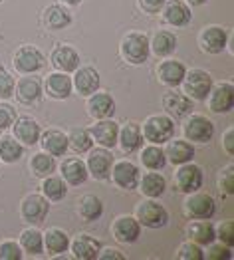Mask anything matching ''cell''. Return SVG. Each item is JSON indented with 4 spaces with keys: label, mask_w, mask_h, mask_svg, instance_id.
<instances>
[{
    "label": "cell",
    "mask_w": 234,
    "mask_h": 260,
    "mask_svg": "<svg viewBox=\"0 0 234 260\" xmlns=\"http://www.w3.org/2000/svg\"><path fill=\"white\" fill-rule=\"evenodd\" d=\"M119 52H121V58L129 64H145L151 52L149 38L141 32H129L123 36V40L119 44Z\"/></svg>",
    "instance_id": "obj_1"
},
{
    "label": "cell",
    "mask_w": 234,
    "mask_h": 260,
    "mask_svg": "<svg viewBox=\"0 0 234 260\" xmlns=\"http://www.w3.org/2000/svg\"><path fill=\"white\" fill-rule=\"evenodd\" d=\"M143 137L145 141L155 143V145H163L175 135V123L169 115H151L143 123Z\"/></svg>",
    "instance_id": "obj_2"
},
{
    "label": "cell",
    "mask_w": 234,
    "mask_h": 260,
    "mask_svg": "<svg viewBox=\"0 0 234 260\" xmlns=\"http://www.w3.org/2000/svg\"><path fill=\"white\" fill-rule=\"evenodd\" d=\"M181 84L185 89V95H189L191 100H196V102H205L213 89V78L205 70H191L185 74Z\"/></svg>",
    "instance_id": "obj_3"
},
{
    "label": "cell",
    "mask_w": 234,
    "mask_h": 260,
    "mask_svg": "<svg viewBox=\"0 0 234 260\" xmlns=\"http://www.w3.org/2000/svg\"><path fill=\"white\" fill-rule=\"evenodd\" d=\"M183 213L185 217L196 220V218H213L216 213V203L209 193H189V197L183 201Z\"/></svg>",
    "instance_id": "obj_4"
},
{
    "label": "cell",
    "mask_w": 234,
    "mask_h": 260,
    "mask_svg": "<svg viewBox=\"0 0 234 260\" xmlns=\"http://www.w3.org/2000/svg\"><path fill=\"white\" fill-rule=\"evenodd\" d=\"M135 218L139 220L141 226H147V229H161L169 222V213L163 205H159L157 201H143L137 205L135 209Z\"/></svg>",
    "instance_id": "obj_5"
},
{
    "label": "cell",
    "mask_w": 234,
    "mask_h": 260,
    "mask_svg": "<svg viewBox=\"0 0 234 260\" xmlns=\"http://www.w3.org/2000/svg\"><path fill=\"white\" fill-rule=\"evenodd\" d=\"M87 173L91 175L97 181H106L109 179L111 167H113V153L107 147H99V149H89V157H87Z\"/></svg>",
    "instance_id": "obj_6"
},
{
    "label": "cell",
    "mask_w": 234,
    "mask_h": 260,
    "mask_svg": "<svg viewBox=\"0 0 234 260\" xmlns=\"http://www.w3.org/2000/svg\"><path fill=\"white\" fill-rule=\"evenodd\" d=\"M175 185L181 193H194L203 187V169L194 163H183L179 165V171L175 173Z\"/></svg>",
    "instance_id": "obj_7"
},
{
    "label": "cell",
    "mask_w": 234,
    "mask_h": 260,
    "mask_svg": "<svg viewBox=\"0 0 234 260\" xmlns=\"http://www.w3.org/2000/svg\"><path fill=\"white\" fill-rule=\"evenodd\" d=\"M46 64L44 54L36 46H22L14 54V68L22 74H36Z\"/></svg>",
    "instance_id": "obj_8"
},
{
    "label": "cell",
    "mask_w": 234,
    "mask_h": 260,
    "mask_svg": "<svg viewBox=\"0 0 234 260\" xmlns=\"http://www.w3.org/2000/svg\"><path fill=\"white\" fill-rule=\"evenodd\" d=\"M187 123H185V137L189 141H194V143H207L211 141L214 135V125L213 121L205 115H187Z\"/></svg>",
    "instance_id": "obj_9"
},
{
    "label": "cell",
    "mask_w": 234,
    "mask_h": 260,
    "mask_svg": "<svg viewBox=\"0 0 234 260\" xmlns=\"http://www.w3.org/2000/svg\"><path fill=\"white\" fill-rule=\"evenodd\" d=\"M48 211H50V205L44 195H28L22 201L20 215L30 224H40L48 217Z\"/></svg>",
    "instance_id": "obj_10"
},
{
    "label": "cell",
    "mask_w": 234,
    "mask_h": 260,
    "mask_svg": "<svg viewBox=\"0 0 234 260\" xmlns=\"http://www.w3.org/2000/svg\"><path fill=\"white\" fill-rule=\"evenodd\" d=\"M200 48L203 52L207 54H222L226 44H228V32L222 28V26H207L203 32H200Z\"/></svg>",
    "instance_id": "obj_11"
},
{
    "label": "cell",
    "mask_w": 234,
    "mask_h": 260,
    "mask_svg": "<svg viewBox=\"0 0 234 260\" xmlns=\"http://www.w3.org/2000/svg\"><path fill=\"white\" fill-rule=\"evenodd\" d=\"M209 108L214 113H228L234 108V86L230 82H222L213 86L209 93Z\"/></svg>",
    "instance_id": "obj_12"
},
{
    "label": "cell",
    "mask_w": 234,
    "mask_h": 260,
    "mask_svg": "<svg viewBox=\"0 0 234 260\" xmlns=\"http://www.w3.org/2000/svg\"><path fill=\"white\" fill-rule=\"evenodd\" d=\"M89 135L95 143H99L102 147H115L117 145V135H119V123L113 121L111 117L107 119H97V123L89 129Z\"/></svg>",
    "instance_id": "obj_13"
},
{
    "label": "cell",
    "mask_w": 234,
    "mask_h": 260,
    "mask_svg": "<svg viewBox=\"0 0 234 260\" xmlns=\"http://www.w3.org/2000/svg\"><path fill=\"white\" fill-rule=\"evenodd\" d=\"M111 233H113V237H115L117 242H121V244H133L135 240L141 237V224H139L137 218L123 215V217L115 218V222L111 226Z\"/></svg>",
    "instance_id": "obj_14"
},
{
    "label": "cell",
    "mask_w": 234,
    "mask_h": 260,
    "mask_svg": "<svg viewBox=\"0 0 234 260\" xmlns=\"http://www.w3.org/2000/svg\"><path fill=\"white\" fill-rule=\"evenodd\" d=\"M50 62L58 72L70 74V72H76L80 68V54L68 44H58L50 56Z\"/></svg>",
    "instance_id": "obj_15"
},
{
    "label": "cell",
    "mask_w": 234,
    "mask_h": 260,
    "mask_svg": "<svg viewBox=\"0 0 234 260\" xmlns=\"http://www.w3.org/2000/svg\"><path fill=\"white\" fill-rule=\"evenodd\" d=\"M109 177L113 179V183L117 187H121L125 191H131L139 183V169L131 161H119V163H113Z\"/></svg>",
    "instance_id": "obj_16"
},
{
    "label": "cell",
    "mask_w": 234,
    "mask_h": 260,
    "mask_svg": "<svg viewBox=\"0 0 234 260\" xmlns=\"http://www.w3.org/2000/svg\"><path fill=\"white\" fill-rule=\"evenodd\" d=\"M72 86L76 87V91L80 95H91L93 91H97L99 87V74L95 68L91 66H84V68H78L76 70V76L72 80Z\"/></svg>",
    "instance_id": "obj_17"
},
{
    "label": "cell",
    "mask_w": 234,
    "mask_h": 260,
    "mask_svg": "<svg viewBox=\"0 0 234 260\" xmlns=\"http://www.w3.org/2000/svg\"><path fill=\"white\" fill-rule=\"evenodd\" d=\"M87 113L93 119H107L115 113V102L107 91H93L87 100Z\"/></svg>",
    "instance_id": "obj_18"
},
{
    "label": "cell",
    "mask_w": 234,
    "mask_h": 260,
    "mask_svg": "<svg viewBox=\"0 0 234 260\" xmlns=\"http://www.w3.org/2000/svg\"><path fill=\"white\" fill-rule=\"evenodd\" d=\"M12 131H14V137L22 141L24 145H36L38 139H40V125L36 119L24 115V117H16L14 123H12Z\"/></svg>",
    "instance_id": "obj_19"
},
{
    "label": "cell",
    "mask_w": 234,
    "mask_h": 260,
    "mask_svg": "<svg viewBox=\"0 0 234 260\" xmlns=\"http://www.w3.org/2000/svg\"><path fill=\"white\" fill-rule=\"evenodd\" d=\"M46 93L54 100H68L72 95V78L65 72H54L46 78Z\"/></svg>",
    "instance_id": "obj_20"
},
{
    "label": "cell",
    "mask_w": 234,
    "mask_h": 260,
    "mask_svg": "<svg viewBox=\"0 0 234 260\" xmlns=\"http://www.w3.org/2000/svg\"><path fill=\"white\" fill-rule=\"evenodd\" d=\"M163 108L165 111L173 115L175 119H183L187 115H191L192 111V100L185 93H175V91H169L163 95Z\"/></svg>",
    "instance_id": "obj_21"
},
{
    "label": "cell",
    "mask_w": 234,
    "mask_h": 260,
    "mask_svg": "<svg viewBox=\"0 0 234 260\" xmlns=\"http://www.w3.org/2000/svg\"><path fill=\"white\" fill-rule=\"evenodd\" d=\"M163 18L171 26L181 28V26H187L192 20V14H191V8L185 2L171 0V2H165V6H163Z\"/></svg>",
    "instance_id": "obj_22"
},
{
    "label": "cell",
    "mask_w": 234,
    "mask_h": 260,
    "mask_svg": "<svg viewBox=\"0 0 234 260\" xmlns=\"http://www.w3.org/2000/svg\"><path fill=\"white\" fill-rule=\"evenodd\" d=\"M40 145L46 153L52 157H62L68 151V135L60 129H48L40 133Z\"/></svg>",
    "instance_id": "obj_23"
},
{
    "label": "cell",
    "mask_w": 234,
    "mask_h": 260,
    "mask_svg": "<svg viewBox=\"0 0 234 260\" xmlns=\"http://www.w3.org/2000/svg\"><path fill=\"white\" fill-rule=\"evenodd\" d=\"M70 248H72V252H74V256L80 260H93L97 258V254H99V250H102V244H99V240H95L91 235H80V237H76L74 242H70Z\"/></svg>",
    "instance_id": "obj_24"
},
{
    "label": "cell",
    "mask_w": 234,
    "mask_h": 260,
    "mask_svg": "<svg viewBox=\"0 0 234 260\" xmlns=\"http://www.w3.org/2000/svg\"><path fill=\"white\" fill-rule=\"evenodd\" d=\"M185 74H187V68L181 64V62H177V60H165V62H161L159 68H157L159 80L169 87L181 86Z\"/></svg>",
    "instance_id": "obj_25"
},
{
    "label": "cell",
    "mask_w": 234,
    "mask_h": 260,
    "mask_svg": "<svg viewBox=\"0 0 234 260\" xmlns=\"http://www.w3.org/2000/svg\"><path fill=\"white\" fill-rule=\"evenodd\" d=\"M60 169H62V179H64L68 185H74V187L84 185L85 181H87V177H89L85 163L82 159H78V157L65 159Z\"/></svg>",
    "instance_id": "obj_26"
},
{
    "label": "cell",
    "mask_w": 234,
    "mask_h": 260,
    "mask_svg": "<svg viewBox=\"0 0 234 260\" xmlns=\"http://www.w3.org/2000/svg\"><path fill=\"white\" fill-rule=\"evenodd\" d=\"M163 151H165L167 161H171L173 165L189 163V161H192V157H194V147H192L189 141H185V139H175V141L169 139V145Z\"/></svg>",
    "instance_id": "obj_27"
},
{
    "label": "cell",
    "mask_w": 234,
    "mask_h": 260,
    "mask_svg": "<svg viewBox=\"0 0 234 260\" xmlns=\"http://www.w3.org/2000/svg\"><path fill=\"white\" fill-rule=\"evenodd\" d=\"M42 22L48 30H64L72 24V14L60 4H52L44 10Z\"/></svg>",
    "instance_id": "obj_28"
},
{
    "label": "cell",
    "mask_w": 234,
    "mask_h": 260,
    "mask_svg": "<svg viewBox=\"0 0 234 260\" xmlns=\"http://www.w3.org/2000/svg\"><path fill=\"white\" fill-rule=\"evenodd\" d=\"M189 237L192 242H196L198 246H209L216 239V231H214L211 218H196L189 226Z\"/></svg>",
    "instance_id": "obj_29"
},
{
    "label": "cell",
    "mask_w": 234,
    "mask_h": 260,
    "mask_svg": "<svg viewBox=\"0 0 234 260\" xmlns=\"http://www.w3.org/2000/svg\"><path fill=\"white\" fill-rule=\"evenodd\" d=\"M117 143L121 145V149L125 153H133L137 151L141 145H143V133H141V127L137 123H127L119 129V135H117Z\"/></svg>",
    "instance_id": "obj_30"
},
{
    "label": "cell",
    "mask_w": 234,
    "mask_h": 260,
    "mask_svg": "<svg viewBox=\"0 0 234 260\" xmlns=\"http://www.w3.org/2000/svg\"><path fill=\"white\" fill-rule=\"evenodd\" d=\"M14 91H16V95H18V100H20L22 104H34L42 95V84H40L38 78L26 76V78H22L20 82L16 84Z\"/></svg>",
    "instance_id": "obj_31"
},
{
    "label": "cell",
    "mask_w": 234,
    "mask_h": 260,
    "mask_svg": "<svg viewBox=\"0 0 234 260\" xmlns=\"http://www.w3.org/2000/svg\"><path fill=\"white\" fill-rule=\"evenodd\" d=\"M149 48L153 50L155 56L159 58H167L171 56L175 50H177V36L173 32H167V30H161L153 36V40L149 42Z\"/></svg>",
    "instance_id": "obj_32"
},
{
    "label": "cell",
    "mask_w": 234,
    "mask_h": 260,
    "mask_svg": "<svg viewBox=\"0 0 234 260\" xmlns=\"http://www.w3.org/2000/svg\"><path fill=\"white\" fill-rule=\"evenodd\" d=\"M137 185L141 187V193L147 195L149 199L161 197L163 193H165V189H167V181H165V177H163L161 173H157V171H151V173L143 175V179H139Z\"/></svg>",
    "instance_id": "obj_33"
},
{
    "label": "cell",
    "mask_w": 234,
    "mask_h": 260,
    "mask_svg": "<svg viewBox=\"0 0 234 260\" xmlns=\"http://www.w3.org/2000/svg\"><path fill=\"white\" fill-rule=\"evenodd\" d=\"M44 248L48 254H62L70 248V237L62 229H48L44 235Z\"/></svg>",
    "instance_id": "obj_34"
},
{
    "label": "cell",
    "mask_w": 234,
    "mask_h": 260,
    "mask_svg": "<svg viewBox=\"0 0 234 260\" xmlns=\"http://www.w3.org/2000/svg\"><path fill=\"white\" fill-rule=\"evenodd\" d=\"M141 163H143V167H147L149 171H161V169L167 165V157H165V151H163L159 145L151 143V145H147V147L141 151Z\"/></svg>",
    "instance_id": "obj_35"
},
{
    "label": "cell",
    "mask_w": 234,
    "mask_h": 260,
    "mask_svg": "<svg viewBox=\"0 0 234 260\" xmlns=\"http://www.w3.org/2000/svg\"><path fill=\"white\" fill-rule=\"evenodd\" d=\"M78 211H80V217L84 218V220L91 222V220H97L104 215V203H102V199H97L95 195H85L80 199Z\"/></svg>",
    "instance_id": "obj_36"
},
{
    "label": "cell",
    "mask_w": 234,
    "mask_h": 260,
    "mask_svg": "<svg viewBox=\"0 0 234 260\" xmlns=\"http://www.w3.org/2000/svg\"><path fill=\"white\" fill-rule=\"evenodd\" d=\"M24 147L20 145V141L12 135H4L0 137V161L4 163H16L20 161Z\"/></svg>",
    "instance_id": "obj_37"
},
{
    "label": "cell",
    "mask_w": 234,
    "mask_h": 260,
    "mask_svg": "<svg viewBox=\"0 0 234 260\" xmlns=\"http://www.w3.org/2000/svg\"><path fill=\"white\" fill-rule=\"evenodd\" d=\"M42 193L48 201H62L68 195V187H65V181L62 177H54V175H48L44 177L42 181Z\"/></svg>",
    "instance_id": "obj_38"
},
{
    "label": "cell",
    "mask_w": 234,
    "mask_h": 260,
    "mask_svg": "<svg viewBox=\"0 0 234 260\" xmlns=\"http://www.w3.org/2000/svg\"><path fill=\"white\" fill-rule=\"evenodd\" d=\"M20 248L30 254H42L44 252V235L36 229H26L20 235Z\"/></svg>",
    "instance_id": "obj_39"
},
{
    "label": "cell",
    "mask_w": 234,
    "mask_h": 260,
    "mask_svg": "<svg viewBox=\"0 0 234 260\" xmlns=\"http://www.w3.org/2000/svg\"><path fill=\"white\" fill-rule=\"evenodd\" d=\"M93 145V139L89 135V131L84 129V127H76V129L70 131L68 135V147H72L76 153H87Z\"/></svg>",
    "instance_id": "obj_40"
},
{
    "label": "cell",
    "mask_w": 234,
    "mask_h": 260,
    "mask_svg": "<svg viewBox=\"0 0 234 260\" xmlns=\"http://www.w3.org/2000/svg\"><path fill=\"white\" fill-rule=\"evenodd\" d=\"M30 169L36 177H48V175L54 173L56 169V161L50 153H36L32 159H30Z\"/></svg>",
    "instance_id": "obj_41"
},
{
    "label": "cell",
    "mask_w": 234,
    "mask_h": 260,
    "mask_svg": "<svg viewBox=\"0 0 234 260\" xmlns=\"http://www.w3.org/2000/svg\"><path fill=\"white\" fill-rule=\"evenodd\" d=\"M16 80L6 68H0V100H10L14 95Z\"/></svg>",
    "instance_id": "obj_42"
},
{
    "label": "cell",
    "mask_w": 234,
    "mask_h": 260,
    "mask_svg": "<svg viewBox=\"0 0 234 260\" xmlns=\"http://www.w3.org/2000/svg\"><path fill=\"white\" fill-rule=\"evenodd\" d=\"M177 258L203 260L205 258V252H203V248H200L196 242H185V244H181V248H179V252H177Z\"/></svg>",
    "instance_id": "obj_43"
},
{
    "label": "cell",
    "mask_w": 234,
    "mask_h": 260,
    "mask_svg": "<svg viewBox=\"0 0 234 260\" xmlns=\"http://www.w3.org/2000/svg\"><path fill=\"white\" fill-rule=\"evenodd\" d=\"M24 254H22V248L18 242L14 240H4L0 242V260H20Z\"/></svg>",
    "instance_id": "obj_44"
},
{
    "label": "cell",
    "mask_w": 234,
    "mask_h": 260,
    "mask_svg": "<svg viewBox=\"0 0 234 260\" xmlns=\"http://www.w3.org/2000/svg\"><path fill=\"white\" fill-rule=\"evenodd\" d=\"M207 256L213 260H230L232 258V248L226 246V244H222V242H218V244L211 242L209 244V252L205 254V258Z\"/></svg>",
    "instance_id": "obj_45"
},
{
    "label": "cell",
    "mask_w": 234,
    "mask_h": 260,
    "mask_svg": "<svg viewBox=\"0 0 234 260\" xmlns=\"http://www.w3.org/2000/svg\"><path fill=\"white\" fill-rule=\"evenodd\" d=\"M218 187L226 195H234V165H228L224 171H220L218 177Z\"/></svg>",
    "instance_id": "obj_46"
},
{
    "label": "cell",
    "mask_w": 234,
    "mask_h": 260,
    "mask_svg": "<svg viewBox=\"0 0 234 260\" xmlns=\"http://www.w3.org/2000/svg\"><path fill=\"white\" fill-rule=\"evenodd\" d=\"M216 239L220 240L222 244H226V246L232 248V244H234V222L232 220H224V222L218 226V231H216Z\"/></svg>",
    "instance_id": "obj_47"
},
{
    "label": "cell",
    "mask_w": 234,
    "mask_h": 260,
    "mask_svg": "<svg viewBox=\"0 0 234 260\" xmlns=\"http://www.w3.org/2000/svg\"><path fill=\"white\" fill-rule=\"evenodd\" d=\"M14 119H16V109L10 104H0V131L12 127Z\"/></svg>",
    "instance_id": "obj_48"
},
{
    "label": "cell",
    "mask_w": 234,
    "mask_h": 260,
    "mask_svg": "<svg viewBox=\"0 0 234 260\" xmlns=\"http://www.w3.org/2000/svg\"><path fill=\"white\" fill-rule=\"evenodd\" d=\"M165 2H167V0H139V6H141L147 14H157V12L163 10Z\"/></svg>",
    "instance_id": "obj_49"
},
{
    "label": "cell",
    "mask_w": 234,
    "mask_h": 260,
    "mask_svg": "<svg viewBox=\"0 0 234 260\" xmlns=\"http://www.w3.org/2000/svg\"><path fill=\"white\" fill-rule=\"evenodd\" d=\"M97 258L99 260H125V256H123L117 248H106V250H99Z\"/></svg>",
    "instance_id": "obj_50"
},
{
    "label": "cell",
    "mask_w": 234,
    "mask_h": 260,
    "mask_svg": "<svg viewBox=\"0 0 234 260\" xmlns=\"http://www.w3.org/2000/svg\"><path fill=\"white\" fill-rule=\"evenodd\" d=\"M222 145H224V149H226L228 155H234V127H230L222 135Z\"/></svg>",
    "instance_id": "obj_51"
},
{
    "label": "cell",
    "mask_w": 234,
    "mask_h": 260,
    "mask_svg": "<svg viewBox=\"0 0 234 260\" xmlns=\"http://www.w3.org/2000/svg\"><path fill=\"white\" fill-rule=\"evenodd\" d=\"M64 4H68V6H78V4H82V0H62Z\"/></svg>",
    "instance_id": "obj_52"
},
{
    "label": "cell",
    "mask_w": 234,
    "mask_h": 260,
    "mask_svg": "<svg viewBox=\"0 0 234 260\" xmlns=\"http://www.w3.org/2000/svg\"><path fill=\"white\" fill-rule=\"evenodd\" d=\"M207 0H189V4H192V6H203Z\"/></svg>",
    "instance_id": "obj_53"
},
{
    "label": "cell",
    "mask_w": 234,
    "mask_h": 260,
    "mask_svg": "<svg viewBox=\"0 0 234 260\" xmlns=\"http://www.w3.org/2000/svg\"><path fill=\"white\" fill-rule=\"evenodd\" d=\"M0 2H2V0H0Z\"/></svg>",
    "instance_id": "obj_54"
}]
</instances>
